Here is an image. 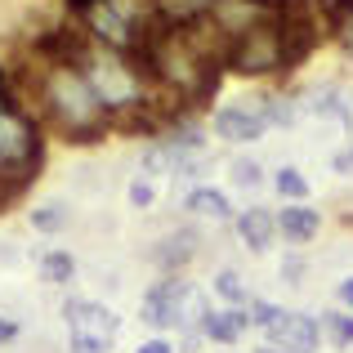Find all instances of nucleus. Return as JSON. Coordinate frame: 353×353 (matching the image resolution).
Masks as SVG:
<instances>
[{"label":"nucleus","mask_w":353,"mask_h":353,"mask_svg":"<svg viewBox=\"0 0 353 353\" xmlns=\"http://www.w3.org/2000/svg\"><path fill=\"white\" fill-rule=\"evenodd\" d=\"M14 94L36 112L45 134L68 148H94L108 134H117L112 117L103 112L77 63L27 59L23 68H14Z\"/></svg>","instance_id":"f257e3e1"},{"label":"nucleus","mask_w":353,"mask_h":353,"mask_svg":"<svg viewBox=\"0 0 353 353\" xmlns=\"http://www.w3.org/2000/svg\"><path fill=\"white\" fill-rule=\"evenodd\" d=\"M45 148H50V134L32 108L18 94L0 99V215L14 201H23L27 188L41 179Z\"/></svg>","instance_id":"f03ea898"},{"label":"nucleus","mask_w":353,"mask_h":353,"mask_svg":"<svg viewBox=\"0 0 353 353\" xmlns=\"http://www.w3.org/2000/svg\"><path fill=\"white\" fill-rule=\"evenodd\" d=\"M224 72L246 81H282V23H277V14L224 45Z\"/></svg>","instance_id":"7ed1b4c3"},{"label":"nucleus","mask_w":353,"mask_h":353,"mask_svg":"<svg viewBox=\"0 0 353 353\" xmlns=\"http://www.w3.org/2000/svg\"><path fill=\"white\" fill-rule=\"evenodd\" d=\"M273 130L268 121V94H241V99H228L210 112V134L228 148H250Z\"/></svg>","instance_id":"20e7f679"},{"label":"nucleus","mask_w":353,"mask_h":353,"mask_svg":"<svg viewBox=\"0 0 353 353\" xmlns=\"http://www.w3.org/2000/svg\"><path fill=\"white\" fill-rule=\"evenodd\" d=\"M201 228L197 224H174L148 246V259L157 264V273H188L201 259Z\"/></svg>","instance_id":"39448f33"},{"label":"nucleus","mask_w":353,"mask_h":353,"mask_svg":"<svg viewBox=\"0 0 353 353\" xmlns=\"http://www.w3.org/2000/svg\"><path fill=\"white\" fill-rule=\"evenodd\" d=\"M63 322H68V336H94V340H112L121 336V313L103 300H63Z\"/></svg>","instance_id":"423d86ee"},{"label":"nucleus","mask_w":353,"mask_h":353,"mask_svg":"<svg viewBox=\"0 0 353 353\" xmlns=\"http://www.w3.org/2000/svg\"><path fill=\"white\" fill-rule=\"evenodd\" d=\"M300 112L313 121H336L340 130L353 134V99L340 81H318V85L300 90Z\"/></svg>","instance_id":"0eeeda50"},{"label":"nucleus","mask_w":353,"mask_h":353,"mask_svg":"<svg viewBox=\"0 0 353 353\" xmlns=\"http://www.w3.org/2000/svg\"><path fill=\"white\" fill-rule=\"evenodd\" d=\"M268 345L282 349V353H318L322 349V327H318V313H304V309H286L282 322L268 331Z\"/></svg>","instance_id":"6e6552de"},{"label":"nucleus","mask_w":353,"mask_h":353,"mask_svg":"<svg viewBox=\"0 0 353 353\" xmlns=\"http://www.w3.org/2000/svg\"><path fill=\"white\" fill-rule=\"evenodd\" d=\"M233 233L241 241V250H250V255H268L277 241V210L273 206H246L233 215Z\"/></svg>","instance_id":"1a4fd4ad"},{"label":"nucleus","mask_w":353,"mask_h":353,"mask_svg":"<svg viewBox=\"0 0 353 353\" xmlns=\"http://www.w3.org/2000/svg\"><path fill=\"white\" fill-rule=\"evenodd\" d=\"M183 215H188L192 224H215V228H224V224H233L237 210H233V201H228L224 188L197 183V188L183 192Z\"/></svg>","instance_id":"9d476101"},{"label":"nucleus","mask_w":353,"mask_h":353,"mask_svg":"<svg viewBox=\"0 0 353 353\" xmlns=\"http://www.w3.org/2000/svg\"><path fill=\"white\" fill-rule=\"evenodd\" d=\"M322 210L309 206V201H282V210H277V237L291 241V246H309V241H318L322 233Z\"/></svg>","instance_id":"9b49d317"},{"label":"nucleus","mask_w":353,"mask_h":353,"mask_svg":"<svg viewBox=\"0 0 353 353\" xmlns=\"http://www.w3.org/2000/svg\"><path fill=\"white\" fill-rule=\"evenodd\" d=\"M313 5H318V18L336 41V50L353 63V0H313Z\"/></svg>","instance_id":"f8f14e48"},{"label":"nucleus","mask_w":353,"mask_h":353,"mask_svg":"<svg viewBox=\"0 0 353 353\" xmlns=\"http://www.w3.org/2000/svg\"><path fill=\"white\" fill-rule=\"evenodd\" d=\"M250 331V318L246 309H210V318L201 322V336L206 345H219V349H237V340Z\"/></svg>","instance_id":"ddd939ff"},{"label":"nucleus","mask_w":353,"mask_h":353,"mask_svg":"<svg viewBox=\"0 0 353 353\" xmlns=\"http://www.w3.org/2000/svg\"><path fill=\"white\" fill-rule=\"evenodd\" d=\"M139 322H143L148 331H157V336H165V331H179V322H174V304L165 300L161 286H148L143 300H139Z\"/></svg>","instance_id":"4468645a"},{"label":"nucleus","mask_w":353,"mask_h":353,"mask_svg":"<svg viewBox=\"0 0 353 353\" xmlns=\"http://www.w3.org/2000/svg\"><path fill=\"white\" fill-rule=\"evenodd\" d=\"M27 224H32L41 237H59V233H68V228H72V206L63 197L36 201V206L27 210Z\"/></svg>","instance_id":"2eb2a0df"},{"label":"nucleus","mask_w":353,"mask_h":353,"mask_svg":"<svg viewBox=\"0 0 353 353\" xmlns=\"http://www.w3.org/2000/svg\"><path fill=\"white\" fill-rule=\"evenodd\" d=\"M139 174L143 179H170L174 174V148L165 143V139H148L143 148H139Z\"/></svg>","instance_id":"dca6fc26"},{"label":"nucleus","mask_w":353,"mask_h":353,"mask_svg":"<svg viewBox=\"0 0 353 353\" xmlns=\"http://www.w3.org/2000/svg\"><path fill=\"white\" fill-rule=\"evenodd\" d=\"M77 255H72V250H63V246H54V250H41V282L45 286H72L77 282Z\"/></svg>","instance_id":"f3484780"},{"label":"nucleus","mask_w":353,"mask_h":353,"mask_svg":"<svg viewBox=\"0 0 353 353\" xmlns=\"http://www.w3.org/2000/svg\"><path fill=\"white\" fill-rule=\"evenodd\" d=\"M210 295H219V300H224V309H246L255 291H250V282L237 273V268H228V264H224L215 277H210Z\"/></svg>","instance_id":"a211bd4d"},{"label":"nucleus","mask_w":353,"mask_h":353,"mask_svg":"<svg viewBox=\"0 0 353 353\" xmlns=\"http://www.w3.org/2000/svg\"><path fill=\"white\" fill-rule=\"evenodd\" d=\"M318 327H322V345H331V349H353V313L349 309H322L318 313Z\"/></svg>","instance_id":"6ab92c4d"},{"label":"nucleus","mask_w":353,"mask_h":353,"mask_svg":"<svg viewBox=\"0 0 353 353\" xmlns=\"http://www.w3.org/2000/svg\"><path fill=\"white\" fill-rule=\"evenodd\" d=\"M264 165L255 161V157H228V188H237V192H250V197H255L259 188H264Z\"/></svg>","instance_id":"aec40b11"},{"label":"nucleus","mask_w":353,"mask_h":353,"mask_svg":"<svg viewBox=\"0 0 353 353\" xmlns=\"http://www.w3.org/2000/svg\"><path fill=\"white\" fill-rule=\"evenodd\" d=\"M268 121H273V130H295L304 121L300 94H295V90H273V94H268Z\"/></svg>","instance_id":"412c9836"},{"label":"nucleus","mask_w":353,"mask_h":353,"mask_svg":"<svg viewBox=\"0 0 353 353\" xmlns=\"http://www.w3.org/2000/svg\"><path fill=\"white\" fill-rule=\"evenodd\" d=\"M268 183H273V192H277L282 201H309V192H313V183L304 179L300 165H277Z\"/></svg>","instance_id":"4be33fe9"},{"label":"nucleus","mask_w":353,"mask_h":353,"mask_svg":"<svg viewBox=\"0 0 353 353\" xmlns=\"http://www.w3.org/2000/svg\"><path fill=\"white\" fill-rule=\"evenodd\" d=\"M282 313H286L282 304L264 300V295H250V304H246V318H250V327H255V331H264V336L277 327V322H282Z\"/></svg>","instance_id":"5701e85b"},{"label":"nucleus","mask_w":353,"mask_h":353,"mask_svg":"<svg viewBox=\"0 0 353 353\" xmlns=\"http://www.w3.org/2000/svg\"><path fill=\"white\" fill-rule=\"evenodd\" d=\"M125 201H130V210H152L157 206V183L143 179V174H134V179L125 183Z\"/></svg>","instance_id":"b1692460"},{"label":"nucleus","mask_w":353,"mask_h":353,"mask_svg":"<svg viewBox=\"0 0 353 353\" xmlns=\"http://www.w3.org/2000/svg\"><path fill=\"white\" fill-rule=\"evenodd\" d=\"M277 277H282L286 286H295V291H300V286H304V277H309V259H304L300 250L282 255V264H277Z\"/></svg>","instance_id":"393cba45"},{"label":"nucleus","mask_w":353,"mask_h":353,"mask_svg":"<svg viewBox=\"0 0 353 353\" xmlns=\"http://www.w3.org/2000/svg\"><path fill=\"white\" fill-rule=\"evenodd\" d=\"M68 353H112V340H94V336H68Z\"/></svg>","instance_id":"a878e982"},{"label":"nucleus","mask_w":353,"mask_h":353,"mask_svg":"<svg viewBox=\"0 0 353 353\" xmlns=\"http://www.w3.org/2000/svg\"><path fill=\"white\" fill-rule=\"evenodd\" d=\"M331 170H336L340 179H353V139H349L345 148H340L336 157H331Z\"/></svg>","instance_id":"bb28decb"},{"label":"nucleus","mask_w":353,"mask_h":353,"mask_svg":"<svg viewBox=\"0 0 353 353\" xmlns=\"http://www.w3.org/2000/svg\"><path fill=\"white\" fill-rule=\"evenodd\" d=\"M134 353H179L174 349V340L170 336H148V340H139Z\"/></svg>","instance_id":"cd10ccee"},{"label":"nucleus","mask_w":353,"mask_h":353,"mask_svg":"<svg viewBox=\"0 0 353 353\" xmlns=\"http://www.w3.org/2000/svg\"><path fill=\"white\" fill-rule=\"evenodd\" d=\"M336 304H340V309H349V313H353V273H349V277H340V282H336Z\"/></svg>","instance_id":"c85d7f7f"},{"label":"nucleus","mask_w":353,"mask_h":353,"mask_svg":"<svg viewBox=\"0 0 353 353\" xmlns=\"http://www.w3.org/2000/svg\"><path fill=\"white\" fill-rule=\"evenodd\" d=\"M14 340H18V322L14 318H0V349L14 345Z\"/></svg>","instance_id":"c756f323"},{"label":"nucleus","mask_w":353,"mask_h":353,"mask_svg":"<svg viewBox=\"0 0 353 353\" xmlns=\"http://www.w3.org/2000/svg\"><path fill=\"white\" fill-rule=\"evenodd\" d=\"M18 259H23L18 241H0V264H18Z\"/></svg>","instance_id":"7c9ffc66"},{"label":"nucleus","mask_w":353,"mask_h":353,"mask_svg":"<svg viewBox=\"0 0 353 353\" xmlns=\"http://www.w3.org/2000/svg\"><path fill=\"white\" fill-rule=\"evenodd\" d=\"M9 94H14V68L0 63V99H9Z\"/></svg>","instance_id":"2f4dec72"},{"label":"nucleus","mask_w":353,"mask_h":353,"mask_svg":"<svg viewBox=\"0 0 353 353\" xmlns=\"http://www.w3.org/2000/svg\"><path fill=\"white\" fill-rule=\"evenodd\" d=\"M90 5H94V0H63V14H68V18H81Z\"/></svg>","instance_id":"473e14b6"},{"label":"nucleus","mask_w":353,"mask_h":353,"mask_svg":"<svg viewBox=\"0 0 353 353\" xmlns=\"http://www.w3.org/2000/svg\"><path fill=\"white\" fill-rule=\"evenodd\" d=\"M255 353H282V349H273V345H268V340H264V345H259Z\"/></svg>","instance_id":"72a5a7b5"},{"label":"nucleus","mask_w":353,"mask_h":353,"mask_svg":"<svg viewBox=\"0 0 353 353\" xmlns=\"http://www.w3.org/2000/svg\"><path fill=\"white\" fill-rule=\"evenodd\" d=\"M219 353H237V349H219Z\"/></svg>","instance_id":"f704fd0d"}]
</instances>
